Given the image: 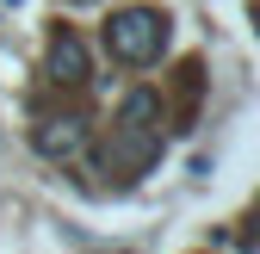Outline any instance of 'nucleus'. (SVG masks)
<instances>
[{
	"instance_id": "4",
	"label": "nucleus",
	"mask_w": 260,
	"mask_h": 254,
	"mask_svg": "<svg viewBox=\"0 0 260 254\" xmlns=\"http://www.w3.org/2000/svg\"><path fill=\"white\" fill-rule=\"evenodd\" d=\"M38 149L50 155V162H81L87 124H81V118H44V124H38Z\"/></svg>"
},
{
	"instance_id": "5",
	"label": "nucleus",
	"mask_w": 260,
	"mask_h": 254,
	"mask_svg": "<svg viewBox=\"0 0 260 254\" xmlns=\"http://www.w3.org/2000/svg\"><path fill=\"white\" fill-rule=\"evenodd\" d=\"M13 7H19V0H13Z\"/></svg>"
},
{
	"instance_id": "3",
	"label": "nucleus",
	"mask_w": 260,
	"mask_h": 254,
	"mask_svg": "<svg viewBox=\"0 0 260 254\" xmlns=\"http://www.w3.org/2000/svg\"><path fill=\"white\" fill-rule=\"evenodd\" d=\"M50 81L69 87V93L87 87V44L75 38V31H56V38H50Z\"/></svg>"
},
{
	"instance_id": "1",
	"label": "nucleus",
	"mask_w": 260,
	"mask_h": 254,
	"mask_svg": "<svg viewBox=\"0 0 260 254\" xmlns=\"http://www.w3.org/2000/svg\"><path fill=\"white\" fill-rule=\"evenodd\" d=\"M161 162V93L130 87L112 118V143H106V174L112 180H143Z\"/></svg>"
},
{
	"instance_id": "2",
	"label": "nucleus",
	"mask_w": 260,
	"mask_h": 254,
	"mask_svg": "<svg viewBox=\"0 0 260 254\" xmlns=\"http://www.w3.org/2000/svg\"><path fill=\"white\" fill-rule=\"evenodd\" d=\"M106 50L118 62H130V69H149V62L168 50V13L155 7H124L106 19Z\"/></svg>"
}]
</instances>
